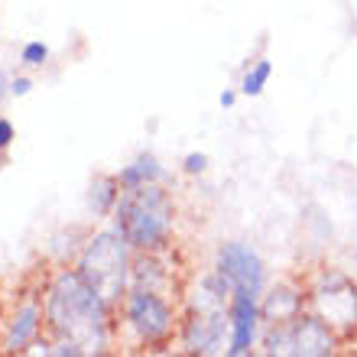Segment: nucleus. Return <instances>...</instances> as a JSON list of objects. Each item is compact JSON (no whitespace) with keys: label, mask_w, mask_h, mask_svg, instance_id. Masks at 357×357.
Returning a JSON list of instances; mask_svg holds the SVG:
<instances>
[{"label":"nucleus","mask_w":357,"mask_h":357,"mask_svg":"<svg viewBox=\"0 0 357 357\" xmlns=\"http://www.w3.org/2000/svg\"><path fill=\"white\" fill-rule=\"evenodd\" d=\"M302 302H305V296H302L296 286L280 282V286L270 289V296L264 299L260 315H264L270 325H276V321H292V319H299L302 315Z\"/></svg>","instance_id":"nucleus-10"},{"label":"nucleus","mask_w":357,"mask_h":357,"mask_svg":"<svg viewBox=\"0 0 357 357\" xmlns=\"http://www.w3.org/2000/svg\"><path fill=\"white\" fill-rule=\"evenodd\" d=\"M127 321H130L133 331H137L143 341L156 344V341L169 338L172 309H169V302L162 299L160 292L133 286V289L127 292Z\"/></svg>","instance_id":"nucleus-5"},{"label":"nucleus","mask_w":357,"mask_h":357,"mask_svg":"<svg viewBox=\"0 0 357 357\" xmlns=\"http://www.w3.org/2000/svg\"><path fill=\"white\" fill-rule=\"evenodd\" d=\"M292 338H296V354H305V357L335 354V335H331V325L321 315H299V319H292Z\"/></svg>","instance_id":"nucleus-9"},{"label":"nucleus","mask_w":357,"mask_h":357,"mask_svg":"<svg viewBox=\"0 0 357 357\" xmlns=\"http://www.w3.org/2000/svg\"><path fill=\"white\" fill-rule=\"evenodd\" d=\"M29 91H33V78H26V75L10 78V94H13V98H26Z\"/></svg>","instance_id":"nucleus-17"},{"label":"nucleus","mask_w":357,"mask_h":357,"mask_svg":"<svg viewBox=\"0 0 357 357\" xmlns=\"http://www.w3.org/2000/svg\"><path fill=\"white\" fill-rule=\"evenodd\" d=\"M117 231L127 237L133 250H160L172 234V205L169 192H162L156 182L140 188H123L117 198Z\"/></svg>","instance_id":"nucleus-2"},{"label":"nucleus","mask_w":357,"mask_h":357,"mask_svg":"<svg viewBox=\"0 0 357 357\" xmlns=\"http://www.w3.org/2000/svg\"><path fill=\"white\" fill-rule=\"evenodd\" d=\"M7 94H10V78L0 72V107H3V98H7Z\"/></svg>","instance_id":"nucleus-20"},{"label":"nucleus","mask_w":357,"mask_h":357,"mask_svg":"<svg viewBox=\"0 0 357 357\" xmlns=\"http://www.w3.org/2000/svg\"><path fill=\"white\" fill-rule=\"evenodd\" d=\"M20 59H23V66H29V68L46 66L49 46H46V43H39V39H29L26 46H23V52H20Z\"/></svg>","instance_id":"nucleus-15"},{"label":"nucleus","mask_w":357,"mask_h":357,"mask_svg":"<svg viewBox=\"0 0 357 357\" xmlns=\"http://www.w3.org/2000/svg\"><path fill=\"white\" fill-rule=\"evenodd\" d=\"M10 143H13V123L7 117H0V150H7Z\"/></svg>","instance_id":"nucleus-18"},{"label":"nucleus","mask_w":357,"mask_h":357,"mask_svg":"<svg viewBox=\"0 0 357 357\" xmlns=\"http://www.w3.org/2000/svg\"><path fill=\"white\" fill-rule=\"evenodd\" d=\"M182 166H185L188 176H202V172L208 169V156H205V153H188Z\"/></svg>","instance_id":"nucleus-16"},{"label":"nucleus","mask_w":357,"mask_h":357,"mask_svg":"<svg viewBox=\"0 0 357 357\" xmlns=\"http://www.w3.org/2000/svg\"><path fill=\"white\" fill-rule=\"evenodd\" d=\"M227 321H231V348L227 354H250V348L257 344V335H260V305H257V296L250 292H241L234 289L231 292V302H227Z\"/></svg>","instance_id":"nucleus-7"},{"label":"nucleus","mask_w":357,"mask_h":357,"mask_svg":"<svg viewBox=\"0 0 357 357\" xmlns=\"http://www.w3.org/2000/svg\"><path fill=\"white\" fill-rule=\"evenodd\" d=\"M117 198H121V182L117 176H98L91 185V198H88V205H91L94 215H107L117 208Z\"/></svg>","instance_id":"nucleus-13"},{"label":"nucleus","mask_w":357,"mask_h":357,"mask_svg":"<svg viewBox=\"0 0 357 357\" xmlns=\"http://www.w3.org/2000/svg\"><path fill=\"white\" fill-rule=\"evenodd\" d=\"M162 176H166V172H162V166L156 162V156H153V153H140L130 166H123V169L117 172V182H121V188H140V185L160 182Z\"/></svg>","instance_id":"nucleus-12"},{"label":"nucleus","mask_w":357,"mask_h":357,"mask_svg":"<svg viewBox=\"0 0 357 357\" xmlns=\"http://www.w3.org/2000/svg\"><path fill=\"white\" fill-rule=\"evenodd\" d=\"M127 237L114 227V231H101L88 241L85 254L78 273L85 276V282L101 296L107 305L121 302V296H127V280L133 276L130 257H127Z\"/></svg>","instance_id":"nucleus-3"},{"label":"nucleus","mask_w":357,"mask_h":357,"mask_svg":"<svg viewBox=\"0 0 357 357\" xmlns=\"http://www.w3.org/2000/svg\"><path fill=\"white\" fill-rule=\"evenodd\" d=\"M218 104H221L225 111H231V107H234V104H237V91H221V98H218Z\"/></svg>","instance_id":"nucleus-19"},{"label":"nucleus","mask_w":357,"mask_h":357,"mask_svg":"<svg viewBox=\"0 0 357 357\" xmlns=\"http://www.w3.org/2000/svg\"><path fill=\"white\" fill-rule=\"evenodd\" d=\"M218 273H225L227 282L241 292H250L260 299V292H264V282H266V266L260 260L254 247L241 244V241H231L218 250Z\"/></svg>","instance_id":"nucleus-6"},{"label":"nucleus","mask_w":357,"mask_h":357,"mask_svg":"<svg viewBox=\"0 0 357 357\" xmlns=\"http://www.w3.org/2000/svg\"><path fill=\"white\" fill-rule=\"evenodd\" d=\"M312 302H315V312L328 321L331 328L341 331L357 328V286L344 273L338 270L325 273L319 286L312 289Z\"/></svg>","instance_id":"nucleus-4"},{"label":"nucleus","mask_w":357,"mask_h":357,"mask_svg":"<svg viewBox=\"0 0 357 357\" xmlns=\"http://www.w3.org/2000/svg\"><path fill=\"white\" fill-rule=\"evenodd\" d=\"M46 319L62 338L82 344L85 354L107 348V302L85 282L82 273H59L46 296Z\"/></svg>","instance_id":"nucleus-1"},{"label":"nucleus","mask_w":357,"mask_h":357,"mask_svg":"<svg viewBox=\"0 0 357 357\" xmlns=\"http://www.w3.org/2000/svg\"><path fill=\"white\" fill-rule=\"evenodd\" d=\"M39 321H43V309H39L36 299L23 302L13 315V325L7 331V351H26V344L36 338Z\"/></svg>","instance_id":"nucleus-11"},{"label":"nucleus","mask_w":357,"mask_h":357,"mask_svg":"<svg viewBox=\"0 0 357 357\" xmlns=\"http://www.w3.org/2000/svg\"><path fill=\"white\" fill-rule=\"evenodd\" d=\"M225 328H231L227 315H205V312H192V319L182 328V341L188 351L198 354H218L221 341H225Z\"/></svg>","instance_id":"nucleus-8"},{"label":"nucleus","mask_w":357,"mask_h":357,"mask_svg":"<svg viewBox=\"0 0 357 357\" xmlns=\"http://www.w3.org/2000/svg\"><path fill=\"white\" fill-rule=\"evenodd\" d=\"M270 75H273V62L270 59H257L254 66L247 68L244 82H241V94H244V98H260L266 82H270Z\"/></svg>","instance_id":"nucleus-14"}]
</instances>
